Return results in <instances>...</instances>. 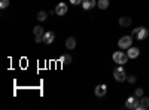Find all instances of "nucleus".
Instances as JSON below:
<instances>
[{"instance_id":"423d86ee","label":"nucleus","mask_w":149,"mask_h":110,"mask_svg":"<svg viewBox=\"0 0 149 110\" xmlns=\"http://www.w3.org/2000/svg\"><path fill=\"white\" fill-rule=\"evenodd\" d=\"M55 14H57L58 17L66 15V14H67V5H66L64 2L58 3V5H57V8H55Z\"/></svg>"},{"instance_id":"6ab92c4d","label":"nucleus","mask_w":149,"mask_h":110,"mask_svg":"<svg viewBox=\"0 0 149 110\" xmlns=\"http://www.w3.org/2000/svg\"><path fill=\"white\" fill-rule=\"evenodd\" d=\"M9 6V0H0V8L2 9H6Z\"/></svg>"},{"instance_id":"0eeeda50","label":"nucleus","mask_w":149,"mask_h":110,"mask_svg":"<svg viewBox=\"0 0 149 110\" xmlns=\"http://www.w3.org/2000/svg\"><path fill=\"white\" fill-rule=\"evenodd\" d=\"M146 109H149V97H140L137 110H146Z\"/></svg>"},{"instance_id":"f03ea898","label":"nucleus","mask_w":149,"mask_h":110,"mask_svg":"<svg viewBox=\"0 0 149 110\" xmlns=\"http://www.w3.org/2000/svg\"><path fill=\"white\" fill-rule=\"evenodd\" d=\"M112 58H113V61L116 64H125L127 61H128V55L125 54V52H121V51H116V52H113V55H112Z\"/></svg>"},{"instance_id":"1a4fd4ad","label":"nucleus","mask_w":149,"mask_h":110,"mask_svg":"<svg viewBox=\"0 0 149 110\" xmlns=\"http://www.w3.org/2000/svg\"><path fill=\"white\" fill-rule=\"evenodd\" d=\"M54 39H55L54 31H45V34H43V43L51 45V43L54 42Z\"/></svg>"},{"instance_id":"dca6fc26","label":"nucleus","mask_w":149,"mask_h":110,"mask_svg":"<svg viewBox=\"0 0 149 110\" xmlns=\"http://www.w3.org/2000/svg\"><path fill=\"white\" fill-rule=\"evenodd\" d=\"M97 6L98 8H100V9H107L109 8V0H98V2H97Z\"/></svg>"},{"instance_id":"9b49d317","label":"nucleus","mask_w":149,"mask_h":110,"mask_svg":"<svg viewBox=\"0 0 149 110\" xmlns=\"http://www.w3.org/2000/svg\"><path fill=\"white\" fill-rule=\"evenodd\" d=\"M95 5H97L95 0H82V8H84L85 10H90V9H93Z\"/></svg>"},{"instance_id":"aec40b11","label":"nucleus","mask_w":149,"mask_h":110,"mask_svg":"<svg viewBox=\"0 0 149 110\" xmlns=\"http://www.w3.org/2000/svg\"><path fill=\"white\" fill-rule=\"evenodd\" d=\"M70 5H74V6L82 5V0H70Z\"/></svg>"},{"instance_id":"39448f33","label":"nucleus","mask_w":149,"mask_h":110,"mask_svg":"<svg viewBox=\"0 0 149 110\" xmlns=\"http://www.w3.org/2000/svg\"><path fill=\"white\" fill-rule=\"evenodd\" d=\"M137 106H139V98H137V97H136V95H131V97H128V98H127V101H125V107L137 110Z\"/></svg>"},{"instance_id":"f8f14e48","label":"nucleus","mask_w":149,"mask_h":110,"mask_svg":"<svg viewBox=\"0 0 149 110\" xmlns=\"http://www.w3.org/2000/svg\"><path fill=\"white\" fill-rule=\"evenodd\" d=\"M119 26L121 27H130L131 26V18L130 17H121L119 18Z\"/></svg>"},{"instance_id":"9d476101","label":"nucleus","mask_w":149,"mask_h":110,"mask_svg":"<svg viewBox=\"0 0 149 110\" xmlns=\"http://www.w3.org/2000/svg\"><path fill=\"white\" fill-rule=\"evenodd\" d=\"M127 51H128V52H127L128 58H137V57H139V54H140L139 48H134V46H130Z\"/></svg>"},{"instance_id":"6e6552de","label":"nucleus","mask_w":149,"mask_h":110,"mask_svg":"<svg viewBox=\"0 0 149 110\" xmlns=\"http://www.w3.org/2000/svg\"><path fill=\"white\" fill-rule=\"evenodd\" d=\"M106 92H107V86H106V85H97L95 89H94V94L97 97H104Z\"/></svg>"},{"instance_id":"2eb2a0df","label":"nucleus","mask_w":149,"mask_h":110,"mask_svg":"<svg viewBox=\"0 0 149 110\" xmlns=\"http://www.w3.org/2000/svg\"><path fill=\"white\" fill-rule=\"evenodd\" d=\"M60 63L63 64V66H67V64H70L72 63V57L69 55V54H66V55H63L60 58Z\"/></svg>"},{"instance_id":"f3484780","label":"nucleus","mask_w":149,"mask_h":110,"mask_svg":"<svg viewBox=\"0 0 149 110\" xmlns=\"http://www.w3.org/2000/svg\"><path fill=\"white\" fill-rule=\"evenodd\" d=\"M36 18H37V21H45V19L48 18V14H46L45 10H40L39 14H37V17H36Z\"/></svg>"},{"instance_id":"a211bd4d","label":"nucleus","mask_w":149,"mask_h":110,"mask_svg":"<svg viewBox=\"0 0 149 110\" xmlns=\"http://www.w3.org/2000/svg\"><path fill=\"white\" fill-rule=\"evenodd\" d=\"M134 95L137 97V98H140V97H143V89H142V88H137V89L134 91Z\"/></svg>"},{"instance_id":"412c9836","label":"nucleus","mask_w":149,"mask_h":110,"mask_svg":"<svg viewBox=\"0 0 149 110\" xmlns=\"http://www.w3.org/2000/svg\"><path fill=\"white\" fill-rule=\"evenodd\" d=\"M127 80L130 83H136V76H127Z\"/></svg>"},{"instance_id":"ddd939ff","label":"nucleus","mask_w":149,"mask_h":110,"mask_svg":"<svg viewBox=\"0 0 149 110\" xmlns=\"http://www.w3.org/2000/svg\"><path fill=\"white\" fill-rule=\"evenodd\" d=\"M66 48L67 49H74V48H76V39L74 37H67L66 39Z\"/></svg>"},{"instance_id":"20e7f679","label":"nucleus","mask_w":149,"mask_h":110,"mask_svg":"<svg viewBox=\"0 0 149 110\" xmlns=\"http://www.w3.org/2000/svg\"><path fill=\"white\" fill-rule=\"evenodd\" d=\"M113 77H115L116 82H124V80H127V73H125V70H124L122 67H115Z\"/></svg>"},{"instance_id":"4468645a","label":"nucleus","mask_w":149,"mask_h":110,"mask_svg":"<svg viewBox=\"0 0 149 110\" xmlns=\"http://www.w3.org/2000/svg\"><path fill=\"white\" fill-rule=\"evenodd\" d=\"M33 33H34V37H43V34H45V30L40 27V26H37L33 28Z\"/></svg>"},{"instance_id":"f257e3e1","label":"nucleus","mask_w":149,"mask_h":110,"mask_svg":"<svg viewBox=\"0 0 149 110\" xmlns=\"http://www.w3.org/2000/svg\"><path fill=\"white\" fill-rule=\"evenodd\" d=\"M131 36H133V39H136V40H145L148 36H149V31L145 27H137V28L133 30Z\"/></svg>"},{"instance_id":"7ed1b4c3","label":"nucleus","mask_w":149,"mask_h":110,"mask_svg":"<svg viewBox=\"0 0 149 110\" xmlns=\"http://www.w3.org/2000/svg\"><path fill=\"white\" fill-rule=\"evenodd\" d=\"M133 43V36H122V37L118 40V46L119 49H128Z\"/></svg>"}]
</instances>
